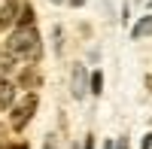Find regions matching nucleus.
<instances>
[{
	"instance_id": "obj_1",
	"label": "nucleus",
	"mask_w": 152,
	"mask_h": 149,
	"mask_svg": "<svg viewBox=\"0 0 152 149\" xmlns=\"http://www.w3.org/2000/svg\"><path fill=\"white\" fill-rule=\"evenodd\" d=\"M6 55L15 58H37L40 55V37H37L34 28H18L15 34L6 40Z\"/></svg>"
},
{
	"instance_id": "obj_2",
	"label": "nucleus",
	"mask_w": 152,
	"mask_h": 149,
	"mask_svg": "<svg viewBox=\"0 0 152 149\" xmlns=\"http://www.w3.org/2000/svg\"><path fill=\"white\" fill-rule=\"evenodd\" d=\"M34 113H37V94L31 91V94H24V101H21L15 110H12V128L21 131V128L34 119Z\"/></svg>"
},
{
	"instance_id": "obj_3",
	"label": "nucleus",
	"mask_w": 152,
	"mask_h": 149,
	"mask_svg": "<svg viewBox=\"0 0 152 149\" xmlns=\"http://www.w3.org/2000/svg\"><path fill=\"white\" fill-rule=\"evenodd\" d=\"M70 88H73V97H76V101H82V97L88 94V70H85L82 64H76L73 79H70Z\"/></svg>"
},
{
	"instance_id": "obj_4",
	"label": "nucleus",
	"mask_w": 152,
	"mask_h": 149,
	"mask_svg": "<svg viewBox=\"0 0 152 149\" xmlns=\"http://www.w3.org/2000/svg\"><path fill=\"white\" fill-rule=\"evenodd\" d=\"M12 101H15V85L6 82V79H0V110L9 107Z\"/></svg>"
},
{
	"instance_id": "obj_5",
	"label": "nucleus",
	"mask_w": 152,
	"mask_h": 149,
	"mask_svg": "<svg viewBox=\"0 0 152 149\" xmlns=\"http://www.w3.org/2000/svg\"><path fill=\"white\" fill-rule=\"evenodd\" d=\"M12 21H15V0H9V3L0 9V28H9Z\"/></svg>"
},
{
	"instance_id": "obj_6",
	"label": "nucleus",
	"mask_w": 152,
	"mask_h": 149,
	"mask_svg": "<svg viewBox=\"0 0 152 149\" xmlns=\"http://www.w3.org/2000/svg\"><path fill=\"white\" fill-rule=\"evenodd\" d=\"M152 34V15H146V18H140V21H137V28H134V40H140V37H149Z\"/></svg>"
},
{
	"instance_id": "obj_7",
	"label": "nucleus",
	"mask_w": 152,
	"mask_h": 149,
	"mask_svg": "<svg viewBox=\"0 0 152 149\" xmlns=\"http://www.w3.org/2000/svg\"><path fill=\"white\" fill-rule=\"evenodd\" d=\"M18 24L21 28H31L34 24V6H21L18 9Z\"/></svg>"
},
{
	"instance_id": "obj_8",
	"label": "nucleus",
	"mask_w": 152,
	"mask_h": 149,
	"mask_svg": "<svg viewBox=\"0 0 152 149\" xmlns=\"http://www.w3.org/2000/svg\"><path fill=\"white\" fill-rule=\"evenodd\" d=\"M88 85H91V94H100L104 91V76H100V73H91V76H88Z\"/></svg>"
},
{
	"instance_id": "obj_9",
	"label": "nucleus",
	"mask_w": 152,
	"mask_h": 149,
	"mask_svg": "<svg viewBox=\"0 0 152 149\" xmlns=\"http://www.w3.org/2000/svg\"><path fill=\"white\" fill-rule=\"evenodd\" d=\"M12 64H15V61H12L9 55H0V73H9V70H12Z\"/></svg>"
},
{
	"instance_id": "obj_10",
	"label": "nucleus",
	"mask_w": 152,
	"mask_h": 149,
	"mask_svg": "<svg viewBox=\"0 0 152 149\" xmlns=\"http://www.w3.org/2000/svg\"><path fill=\"white\" fill-rule=\"evenodd\" d=\"M0 149H28V143H6V146H0Z\"/></svg>"
},
{
	"instance_id": "obj_11",
	"label": "nucleus",
	"mask_w": 152,
	"mask_h": 149,
	"mask_svg": "<svg viewBox=\"0 0 152 149\" xmlns=\"http://www.w3.org/2000/svg\"><path fill=\"white\" fill-rule=\"evenodd\" d=\"M143 149H152V134H146V137H143V143H140Z\"/></svg>"
},
{
	"instance_id": "obj_12",
	"label": "nucleus",
	"mask_w": 152,
	"mask_h": 149,
	"mask_svg": "<svg viewBox=\"0 0 152 149\" xmlns=\"http://www.w3.org/2000/svg\"><path fill=\"white\" fill-rule=\"evenodd\" d=\"M85 149H94V137H91V134L85 137Z\"/></svg>"
},
{
	"instance_id": "obj_13",
	"label": "nucleus",
	"mask_w": 152,
	"mask_h": 149,
	"mask_svg": "<svg viewBox=\"0 0 152 149\" xmlns=\"http://www.w3.org/2000/svg\"><path fill=\"white\" fill-rule=\"evenodd\" d=\"M70 6H85V0H67Z\"/></svg>"
},
{
	"instance_id": "obj_14",
	"label": "nucleus",
	"mask_w": 152,
	"mask_h": 149,
	"mask_svg": "<svg viewBox=\"0 0 152 149\" xmlns=\"http://www.w3.org/2000/svg\"><path fill=\"white\" fill-rule=\"evenodd\" d=\"M104 149H113V140H107V143H104Z\"/></svg>"
},
{
	"instance_id": "obj_15",
	"label": "nucleus",
	"mask_w": 152,
	"mask_h": 149,
	"mask_svg": "<svg viewBox=\"0 0 152 149\" xmlns=\"http://www.w3.org/2000/svg\"><path fill=\"white\" fill-rule=\"evenodd\" d=\"M52 3H64V0H52Z\"/></svg>"
},
{
	"instance_id": "obj_16",
	"label": "nucleus",
	"mask_w": 152,
	"mask_h": 149,
	"mask_svg": "<svg viewBox=\"0 0 152 149\" xmlns=\"http://www.w3.org/2000/svg\"><path fill=\"white\" fill-rule=\"evenodd\" d=\"M149 9H152V0H149Z\"/></svg>"
},
{
	"instance_id": "obj_17",
	"label": "nucleus",
	"mask_w": 152,
	"mask_h": 149,
	"mask_svg": "<svg viewBox=\"0 0 152 149\" xmlns=\"http://www.w3.org/2000/svg\"><path fill=\"white\" fill-rule=\"evenodd\" d=\"M70 149H76V146H70Z\"/></svg>"
}]
</instances>
